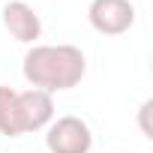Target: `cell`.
Here are the masks:
<instances>
[{
  "label": "cell",
  "mask_w": 153,
  "mask_h": 153,
  "mask_svg": "<svg viewBox=\"0 0 153 153\" xmlns=\"http://www.w3.org/2000/svg\"><path fill=\"white\" fill-rule=\"evenodd\" d=\"M21 72L30 87L57 93V90H72L78 87L84 72H87V57L75 45H33L24 54Z\"/></svg>",
  "instance_id": "cell-1"
},
{
  "label": "cell",
  "mask_w": 153,
  "mask_h": 153,
  "mask_svg": "<svg viewBox=\"0 0 153 153\" xmlns=\"http://www.w3.org/2000/svg\"><path fill=\"white\" fill-rule=\"evenodd\" d=\"M45 147L48 153H90L93 147V132L90 126L75 117V114H66V117H57L45 126Z\"/></svg>",
  "instance_id": "cell-2"
},
{
  "label": "cell",
  "mask_w": 153,
  "mask_h": 153,
  "mask_svg": "<svg viewBox=\"0 0 153 153\" xmlns=\"http://www.w3.org/2000/svg\"><path fill=\"white\" fill-rule=\"evenodd\" d=\"M87 21L102 36H120L135 24V6L129 0H90Z\"/></svg>",
  "instance_id": "cell-3"
},
{
  "label": "cell",
  "mask_w": 153,
  "mask_h": 153,
  "mask_svg": "<svg viewBox=\"0 0 153 153\" xmlns=\"http://www.w3.org/2000/svg\"><path fill=\"white\" fill-rule=\"evenodd\" d=\"M3 27L15 42H24V45H33L42 36V18L24 0H9L3 6Z\"/></svg>",
  "instance_id": "cell-4"
},
{
  "label": "cell",
  "mask_w": 153,
  "mask_h": 153,
  "mask_svg": "<svg viewBox=\"0 0 153 153\" xmlns=\"http://www.w3.org/2000/svg\"><path fill=\"white\" fill-rule=\"evenodd\" d=\"M18 120H21V132H39L54 120V99L45 90H21L18 93Z\"/></svg>",
  "instance_id": "cell-5"
},
{
  "label": "cell",
  "mask_w": 153,
  "mask_h": 153,
  "mask_svg": "<svg viewBox=\"0 0 153 153\" xmlns=\"http://www.w3.org/2000/svg\"><path fill=\"white\" fill-rule=\"evenodd\" d=\"M0 135L6 138H18L21 132V120H18V90L0 84Z\"/></svg>",
  "instance_id": "cell-6"
},
{
  "label": "cell",
  "mask_w": 153,
  "mask_h": 153,
  "mask_svg": "<svg viewBox=\"0 0 153 153\" xmlns=\"http://www.w3.org/2000/svg\"><path fill=\"white\" fill-rule=\"evenodd\" d=\"M150 111H153V99H147V102L138 108V126H141L144 138H153V129H150Z\"/></svg>",
  "instance_id": "cell-7"
}]
</instances>
